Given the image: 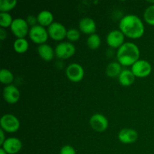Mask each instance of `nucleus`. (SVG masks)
<instances>
[{
	"label": "nucleus",
	"instance_id": "obj_11",
	"mask_svg": "<svg viewBox=\"0 0 154 154\" xmlns=\"http://www.w3.org/2000/svg\"><path fill=\"white\" fill-rule=\"evenodd\" d=\"M124 40L125 35L118 29L111 31L106 37L107 44L113 48H120L125 43Z\"/></svg>",
	"mask_w": 154,
	"mask_h": 154
},
{
	"label": "nucleus",
	"instance_id": "obj_25",
	"mask_svg": "<svg viewBox=\"0 0 154 154\" xmlns=\"http://www.w3.org/2000/svg\"><path fill=\"white\" fill-rule=\"evenodd\" d=\"M144 17L147 23L154 26V4L146 8L144 13Z\"/></svg>",
	"mask_w": 154,
	"mask_h": 154
},
{
	"label": "nucleus",
	"instance_id": "obj_22",
	"mask_svg": "<svg viewBox=\"0 0 154 154\" xmlns=\"http://www.w3.org/2000/svg\"><path fill=\"white\" fill-rule=\"evenodd\" d=\"M14 81V75L10 70L2 69L0 71V81L4 84L10 85Z\"/></svg>",
	"mask_w": 154,
	"mask_h": 154
},
{
	"label": "nucleus",
	"instance_id": "obj_16",
	"mask_svg": "<svg viewBox=\"0 0 154 154\" xmlns=\"http://www.w3.org/2000/svg\"><path fill=\"white\" fill-rule=\"evenodd\" d=\"M38 53L42 60L46 62H50L54 59L55 51H54L51 45L45 43L39 45L38 48Z\"/></svg>",
	"mask_w": 154,
	"mask_h": 154
},
{
	"label": "nucleus",
	"instance_id": "obj_3",
	"mask_svg": "<svg viewBox=\"0 0 154 154\" xmlns=\"http://www.w3.org/2000/svg\"><path fill=\"white\" fill-rule=\"evenodd\" d=\"M0 126L4 132L14 133L19 130L20 123L16 116L11 114H6L2 117L0 120Z\"/></svg>",
	"mask_w": 154,
	"mask_h": 154
},
{
	"label": "nucleus",
	"instance_id": "obj_7",
	"mask_svg": "<svg viewBox=\"0 0 154 154\" xmlns=\"http://www.w3.org/2000/svg\"><path fill=\"white\" fill-rule=\"evenodd\" d=\"M131 71L138 78H145L150 75L152 72V66L148 61L139 60L132 66Z\"/></svg>",
	"mask_w": 154,
	"mask_h": 154
},
{
	"label": "nucleus",
	"instance_id": "obj_28",
	"mask_svg": "<svg viewBox=\"0 0 154 154\" xmlns=\"http://www.w3.org/2000/svg\"><path fill=\"white\" fill-rule=\"evenodd\" d=\"M27 23L29 24V26H34L37 25L38 23V18L37 17H35L33 15H30V16L27 17L26 19Z\"/></svg>",
	"mask_w": 154,
	"mask_h": 154
},
{
	"label": "nucleus",
	"instance_id": "obj_31",
	"mask_svg": "<svg viewBox=\"0 0 154 154\" xmlns=\"http://www.w3.org/2000/svg\"><path fill=\"white\" fill-rule=\"evenodd\" d=\"M0 154H8V153H6V152L2 148H1L0 149Z\"/></svg>",
	"mask_w": 154,
	"mask_h": 154
},
{
	"label": "nucleus",
	"instance_id": "obj_15",
	"mask_svg": "<svg viewBox=\"0 0 154 154\" xmlns=\"http://www.w3.org/2000/svg\"><path fill=\"white\" fill-rule=\"evenodd\" d=\"M79 29L83 33L90 35L94 34L96 31V22L92 18L84 17L80 20Z\"/></svg>",
	"mask_w": 154,
	"mask_h": 154
},
{
	"label": "nucleus",
	"instance_id": "obj_21",
	"mask_svg": "<svg viewBox=\"0 0 154 154\" xmlns=\"http://www.w3.org/2000/svg\"><path fill=\"white\" fill-rule=\"evenodd\" d=\"M87 46L91 50H96L101 45V38L98 34H92L88 37L87 41Z\"/></svg>",
	"mask_w": 154,
	"mask_h": 154
},
{
	"label": "nucleus",
	"instance_id": "obj_2",
	"mask_svg": "<svg viewBox=\"0 0 154 154\" xmlns=\"http://www.w3.org/2000/svg\"><path fill=\"white\" fill-rule=\"evenodd\" d=\"M140 50L135 44L132 42H125L117 53L118 63L121 66H130L139 60Z\"/></svg>",
	"mask_w": 154,
	"mask_h": 154
},
{
	"label": "nucleus",
	"instance_id": "obj_26",
	"mask_svg": "<svg viewBox=\"0 0 154 154\" xmlns=\"http://www.w3.org/2000/svg\"><path fill=\"white\" fill-rule=\"evenodd\" d=\"M80 37H81V33H80V31L78 29H77L75 28L68 29L66 38H67L70 42H77V41L79 40Z\"/></svg>",
	"mask_w": 154,
	"mask_h": 154
},
{
	"label": "nucleus",
	"instance_id": "obj_30",
	"mask_svg": "<svg viewBox=\"0 0 154 154\" xmlns=\"http://www.w3.org/2000/svg\"><path fill=\"white\" fill-rule=\"evenodd\" d=\"M5 140L6 138H5V132L1 129V130H0V144L2 145Z\"/></svg>",
	"mask_w": 154,
	"mask_h": 154
},
{
	"label": "nucleus",
	"instance_id": "obj_10",
	"mask_svg": "<svg viewBox=\"0 0 154 154\" xmlns=\"http://www.w3.org/2000/svg\"><path fill=\"white\" fill-rule=\"evenodd\" d=\"M90 124L92 129L98 132H102L108 127V120L102 114H95L90 117Z\"/></svg>",
	"mask_w": 154,
	"mask_h": 154
},
{
	"label": "nucleus",
	"instance_id": "obj_9",
	"mask_svg": "<svg viewBox=\"0 0 154 154\" xmlns=\"http://www.w3.org/2000/svg\"><path fill=\"white\" fill-rule=\"evenodd\" d=\"M67 31L66 26L59 22H54L48 29L49 36L55 41L64 39L67 35Z\"/></svg>",
	"mask_w": 154,
	"mask_h": 154
},
{
	"label": "nucleus",
	"instance_id": "obj_23",
	"mask_svg": "<svg viewBox=\"0 0 154 154\" xmlns=\"http://www.w3.org/2000/svg\"><path fill=\"white\" fill-rule=\"evenodd\" d=\"M17 4L16 0H1L0 1V11L1 12L8 13L15 8Z\"/></svg>",
	"mask_w": 154,
	"mask_h": 154
},
{
	"label": "nucleus",
	"instance_id": "obj_4",
	"mask_svg": "<svg viewBox=\"0 0 154 154\" xmlns=\"http://www.w3.org/2000/svg\"><path fill=\"white\" fill-rule=\"evenodd\" d=\"M29 36L34 43L41 45L45 44V42L48 41L49 34L45 27L37 24L30 28Z\"/></svg>",
	"mask_w": 154,
	"mask_h": 154
},
{
	"label": "nucleus",
	"instance_id": "obj_19",
	"mask_svg": "<svg viewBox=\"0 0 154 154\" xmlns=\"http://www.w3.org/2000/svg\"><path fill=\"white\" fill-rule=\"evenodd\" d=\"M122 71L123 70H122L121 65L117 62H113L108 65L105 72L109 78H117V77L118 78Z\"/></svg>",
	"mask_w": 154,
	"mask_h": 154
},
{
	"label": "nucleus",
	"instance_id": "obj_14",
	"mask_svg": "<svg viewBox=\"0 0 154 154\" xmlns=\"http://www.w3.org/2000/svg\"><path fill=\"white\" fill-rule=\"evenodd\" d=\"M138 138V132L132 129H123L118 133V139L123 144H132L135 142Z\"/></svg>",
	"mask_w": 154,
	"mask_h": 154
},
{
	"label": "nucleus",
	"instance_id": "obj_27",
	"mask_svg": "<svg viewBox=\"0 0 154 154\" xmlns=\"http://www.w3.org/2000/svg\"><path fill=\"white\" fill-rule=\"evenodd\" d=\"M60 154H76V151L72 146L65 145L60 150Z\"/></svg>",
	"mask_w": 154,
	"mask_h": 154
},
{
	"label": "nucleus",
	"instance_id": "obj_29",
	"mask_svg": "<svg viewBox=\"0 0 154 154\" xmlns=\"http://www.w3.org/2000/svg\"><path fill=\"white\" fill-rule=\"evenodd\" d=\"M7 38V32L5 30L4 28L0 29V39L2 41L5 40Z\"/></svg>",
	"mask_w": 154,
	"mask_h": 154
},
{
	"label": "nucleus",
	"instance_id": "obj_6",
	"mask_svg": "<svg viewBox=\"0 0 154 154\" xmlns=\"http://www.w3.org/2000/svg\"><path fill=\"white\" fill-rule=\"evenodd\" d=\"M76 48L72 42H60L55 48V54L59 59L66 60L72 57L75 54Z\"/></svg>",
	"mask_w": 154,
	"mask_h": 154
},
{
	"label": "nucleus",
	"instance_id": "obj_12",
	"mask_svg": "<svg viewBox=\"0 0 154 154\" xmlns=\"http://www.w3.org/2000/svg\"><path fill=\"white\" fill-rule=\"evenodd\" d=\"M3 98L4 100L8 104H15L19 101L20 93L16 86L13 84L7 85L3 90Z\"/></svg>",
	"mask_w": 154,
	"mask_h": 154
},
{
	"label": "nucleus",
	"instance_id": "obj_1",
	"mask_svg": "<svg viewBox=\"0 0 154 154\" xmlns=\"http://www.w3.org/2000/svg\"><path fill=\"white\" fill-rule=\"evenodd\" d=\"M120 30L125 36L132 39L140 38L144 34V25L138 16L128 14L120 20Z\"/></svg>",
	"mask_w": 154,
	"mask_h": 154
},
{
	"label": "nucleus",
	"instance_id": "obj_18",
	"mask_svg": "<svg viewBox=\"0 0 154 154\" xmlns=\"http://www.w3.org/2000/svg\"><path fill=\"white\" fill-rule=\"evenodd\" d=\"M38 23L42 26H50L54 23V15L50 11L44 10L38 13L37 16Z\"/></svg>",
	"mask_w": 154,
	"mask_h": 154
},
{
	"label": "nucleus",
	"instance_id": "obj_5",
	"mask_svg": "<svg viewBox=\"0 0 154 154\" xmlns=\"http://www.w3.org/2000/svg\"><path fill=\"white\" fill-rule=\"evenodd\" d=\"M10 28L12 33L16 36L17 38H23L29 32V24L27 23L26 20L23 18L14 19Z\"/></svg>",
	"mask_w": 154,
	"mask_h": 154
},
{
	"label": "nucleus",
	"instance_id": "obj_13",
	"mask_svg": "<svg viewBox=\"0 0 154 154\" xmlns=\"http://www.w3.org/2000/svg\"><path fill=\"white\" fill-rule=\"evenodd\" d=\"M22 146V142L19 138L11 137L6 138L4 144L2 145V148L8 154H16L20 151Z\"/></svg>",
	"mask_w": 154,
	"mask_h": 154
},
{
	"label": "nucleus",
	"instance_id": "obj_8",
	"mask_svg": "<svg viewBox=\"0 0 154 154\" xmlns=\"http://www.w3.org/2000/svg\"><path fill=\"white\" fill-rule=\"evenodd\" d=\"M67 78L72 82H79L84 77V69L78 63H72L66 68Z\"/></svg>",
	"mask_w": 154,
	"mask_h": 154
},
{
	"label": "nucleus",
	"instance_id": "obj_20",
	"mask_svg": "<svg viewBox=\"0 0 154 154\" xmlns=\"http://www.w3.org/2000/svg\"><path fill=\"white\" fill-rule=\"evenodd\" d=\"M29 48V42L25 38H17L14 43V49L18 54H23L26 52Z\"/></svg>",
	"mask_w": 154,
	"mask_h": 154
},
{
	"label": "nucleus",
	"instance_id": "obj_17",
	"mask_svg": "<svg viewBox=\"0 0 154 154\" xmlns=\"http://www.w3.org/2000/svg\"><path fill=\"white\" fill-rule=\"evenodd\" d=\"M135 76L129 69H123L118 77V81L123 87H129L135 82Z\"/></svg>",
	"mask_w": 154,
	"mask_h": 154
},
{
	"label": "nucleus",
	"instance_id": "obj_24",
	"mask_svg": "<svg viewBox=\"0 0 154 154\" xmlns=\"http://www.w3.org/2000/svg\"><path fill=\"white\" fill-rule=\"evenodd\" d=\"M13 21V17L9 13H5V12L0 13V26L2 28L11 27Z\"/></svg>",
	"mask_w": 154,
	"mask_h": 154
}]
</instances>
